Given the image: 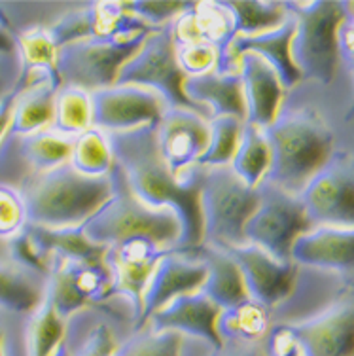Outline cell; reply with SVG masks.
I'll list each match as a JSON object with an SVG mask.
<instances>
[{
  "label": "cell",
  "instance_id": "1",
  "mask_svg": "<svg viewBox=\"0 0 354 356\" xmlns=\"http://www.w3.org/2000/svg\"><path fill=\"white\" fill-rule=\"evenodd\" d=\"M156 125L106 133L114 163L136 199L154 209H172L182 222V241L178 250L191 252L203 245V226L199 211L201 167H193L182 178L172 177L157 148Z\"/></svg>",
  "mask_w": 354,
  "mask_h": 356
},
{
  "label": "cell",
  "instance_id": "2",
  "mask_svg": "<svg viewBox=\"0 0 354 356\" xmlns=\"http://www.w3.org/2000/svg\"><path fill=\"white\" fill-rule=\"evenodd\" d=\"M266 133L271 148L267 184L300 195L334 154V131L313 108L280 110Z\"/></svg>",
  "mask_w": 354,
  "mask_h": 356
},
{
  "label": "cell",
  "instance_id": "3",
  "mask_svg": "<svg viewBox=\"0 0 354 356\" xmlns=\"http://www.w3.org/2000/svg\"><path fill=\"white\" fill-rule=\"evenodd\" d=\"M118 190L108 177H86L70 163L38 172L21 192L27 224L44 227L83 226Z\"/></svg>",
  "mask_w": 354,
  "mask_h": 356
},
{
  "label": "cell",
  "instance_id": "4",
  "mask_svg": "<svg viewBox=\"0 0 354 356\" xmlns=\"http://www.w3.org/2000/svg\"><path fill=\"white\" fill-rule=\"evenodd\" d=\"M83 232L102 247L143 241L170 252L180 247L182 222L172 209L144 205L127 188L118 186L116 193L83 224Z\"/></svg>",
  "mask_w": 354,
  "mask_h": 356
},
{
  "label": "cell",
  "instance_id": "5",
  "mask_svg": "<svg viewBox=\"0 0 354 356\" xmlns=\"http://www.w3.org/2000/svg\"><path fill=\"white\" fill-rule=\"evenodd\" d=\"M258 207V188L246 186L232 165L201 167L199 211L203 245L214 248L246 245L245 226Z\"/></svg>",
  "mask_w": 354,
  "mask_h": 356
},
{
  "label": "cell",
  "instance_id": "6",
  "mask_svg": "<svg viewBox=\"0 0 354 356\" xmlns=\"http://www.w3.org/2000/svg\"><path fill=\"white\" fill-rule=\"evenodd\" d=\"M296 19L292 38L293 65L301 78L328 83L334 82L339 67V27L347 19V4L334 0L284 2Z\"/></svg>",
  "mask_w": 354,
  "mask_h": 356
},
{
  "label": "cell",
  "instance_id": "7",
  "mask_svg": "<svg viewBox=\"0 0 354 356\" xmlns=\"http://www.w3.org/2000/svg\"><path fill=\"white\" fill-rule=\"evenodd\" d=\"M148 33L129 38H83L57 51V72L63 88H78L93 93L116 86L118 70L140 49Z\"/></svg>",
  "mask_w": 354,
  "mask_h": 356
},
{
  "label": "cell",
  "instance_id": "8",
  "mask_svg": "<svg viewBox=\"0 0 354 356\" xmlns=\"http://www.w3.org/2000/svg\"><path fill=\"white\" fill-rule=\"evenodd\" d=\"M184 72L177 63V40L172 23L152 31L140 49L118 70L116 86H136L156 91L169 106L195 108L182 91Z\"/></svg>",
  "mask_w": 354,
  "mask_h": 356
},
{
  "label": "cell",
  "instance_id": "9",
  "mask_svg": "<svg viewBox=\"0 0 354 356\" xmlns=\"http://www.w3.org/2000/svg\"><path fill=\"white\" fill-rule=\"evenodd\" d=\"M259 207L245 226L246 245L262 248L277 261H292L290 252L296 239L311 229L305 209L298 195L262 182L258 186Z\"/></svg>",
  "mask_w": 354,
  "mask_h": 356
},
{
  "label": "cell",
  "instance_id": "10",
  "mask_svg": "<svg viewBox=\"0 0 354 356\" xmlns=\"http://www.w3.org/2000/svg\"><path fill=\"white\" fill-rule=\"evenodd\" d=\"M298 197L313 227H354V154L334 152Z\"/></svg>",
  "mask_w": 354,
  "mask_h": 356
},
{
  "label": "cell",
  "instance_id": "11",
  "mask_svg": "<svg viewBox=\"0 0 354 356\" xmlns=\"http://www.w3.org/2000/svg\"><path fill=\"white\" fill-rule=\"evenodd\" d=\"M93 108V127L102 133L131 131L159 122L169 108L156 91L136 86H112L89 93Z\"/></svg>",
  "mask_w": 354,
  "mask_h": 356
},
{
  "label": "cell",
  "instance_id": "12",
  "mask_svg": "<svg viewBox=\"0 0 354 356\" xmlns=\"http://www.w3.org/2000/svg\"><path fill=\"white\" fill-rule=\"evenodd\" d=\"M156 138L172 177L182 178L198 167L199 159L209 148L211 125L198 110L169 106L157 122Z\"/></svg>",
  "mask_w": 354,
  "mask_h": 356
},
{
  "label": "cell",
  "instance_id": "13",
  "mask_svg": "<svg viewBox=\"0 0 354 356\" xmlns=\"http://www.w3.org/2000/svg\"><path fill=\"white\" fill-rule=\"evenodd\" d=\"M110 275L104 266L54 256L46 294L61 318H70L89 303L108 300Z\"/></svg>",
  "mask_w": 354,
  "mask_h": 356
},
{
  "label": "cell",
  "instance_id": "14",
  "mask_svg": "<svg viewBox=\"0 0 354 356\" xmlns=\"http://www.w3.org/2000/svg\"><path fill=\"white\" fill-rule=\"evenodd\" d=\"M288 326L303 356H354V290L313 318Z\"/></svg>",
  "mask_w": 354,
  "mask_h": 356
},
{
  "label": "cell",
  "instance_id": "15",
  "mask_svg": "<svg viewBox=\"0 0 354 356\" xmlns=\"http://www.w3.org/2000/svg\"><path fill=\"white\" fill-rule=\"evenodd\" d=\"M165 254V250L143 241L112 245L104 254V267L108 269L112 282L108 298L120 296L127 300L131 303V318L135 324L143 313L144 290Z\"/></svg>",
  "mask_w": 354,
  "mask_h": 356
},
{
  "label": "cell",
  "instance_id": "16",
  "mask_svg": "<svg viewBox=\"0 0 354 356\" xmlns=\"http://www.w3.org/2000/svg\"><path fill=\"white\" fill-rule=\"evenodd\" d=\"M222 250L230 254L241 269L246 292L252 302L271 309L292 294L293 282L298 277V266L293 261H277L254 245Z\"/></svg>",
  "mask_w": 354,
  "mask_h": 356
},
{
  "label": "cell",
  "instance_id": "17",
  "mask_svg": "<svg viewBox=\"0 0 354 356\" xmlns=\"http://www.w3.org/2000/svg\"><path fill=\"white\" fill-rule=\"evenodd\" d=\"M296 35V19L288 17L282 27L262 33L256 36H233L227 48L222 51L218 61V72H239V59L245 54H258L271 65L275 72L279 74L284 89H292L298 82H301L300 70L293 65L292 38Z\"/></svg>",
  "mask_w": 354,
  "mask_h": 356
},
{
  "label": "cell",
  "instance_id": "18",
  "mask_svg": "<svg viewBox=\"0 0 354 356\" xmlns=\"http://www.w3.org/2000/svg\"><path fill=\"white\" fill-rule=\"evenodd\" d=\"M207 266L199 258L191 260L175 252L165 254L144 290L143 313L135 324V332L143 330L146 322L175 298L199 292L207 281Z\"/></svg>",
  "mask_w": 354,
  "mask_h": 356
},
{
  "label": "cell",
  "instance_id": "19",
  "mask_svg": "<svg viewBox=\"0 0 354 356\" xmlns=\"http://www.w3.org/2000/svg\"><path fill=\"white\" fill-rule=\"evenodd\" d=\"M220 311L222 309L216 307L201 292L178 296L163 309H159L156 315L146 322L144 328L156 330V332L170 330V332L182 334L184 337L209 343L212 347H220L222 339L216 332Z\"/></svg>",
  "mask_w": 354,
  "mask_h": 356
},
{
  "label": "cell",
  "instance_id": "20",
  "mask_svg": "<svg viewBox=\"0 0 354 356\" xmlns=\"http://www.w3.org/2000/svg\"><path fill=\"white\" fill-rule=\"evenodd\" d=\"M246 103V124L267 129L280 114L284 86L271 65L258 54H245L239 59Z\"/></svg>",
  "mask_w": 354,
  "mask_h": 356
},
{
  "label": "cell",
  "instance_id": "21",
  "mask_svg": "<svg viewBox=\"0 0 354 356\" xmlns=\"http://www.w3.org/2000/svg\"><path fill=\"white\" fill-rule=\"evenodd\" d=\"M290 258L296 266L339 273L354 271V227H311L296 239Z\"/></svg>",
  "mask_w": 354,
  "mask_h": 356
},
{
  "label": "cell",
  "instance_id": "22",
  "mask_svg": "<svg viewBox=\"0 0 354 356\" xmlns=\"http://www.w3.org/2000/svg\"><path fill=\"white\" fill-rule=\"evenodd\" d=\"M182 91L193 104H209L212 118L233 116L246 124L245 89L239 72L212 70L209 74L188 76Z\"/></svg>",
  "mask_w": 354,
  "mask_h": 356
},
{
  "label": "cell",
  "instance_id": "23",
  "mask_svg": "<svg viewBox=\"0 0 354 356\" xmlns=\"http://www.w3.org/2000/svg\"><path fill=\"white\" fill-rule=\"evenodd\" d=\"M177 44L203 42L220 49V55L235 36L233 15L224 2H193V6L172 23Z\"/></svg>",
  "mask_w": 354,
  "mask_h": 356
},
{
  "label": "cell",
  "instance_id": "24",
  "mask_svg": "<svg viewBox=\"0 0 354 356\" xmlns=\"http://www.w3.org/2000/svg\"><path fill=\"white\" fill-rule=\"evenodd\" d=\"M198 254L199 260L203 261L209 271L203 288L199 290L201 294L207 296L220 309L237 307L250 300L243 281V273L230 254L222 248L207 245H203Z\"/></svg>",
  "mask_w": 354,
  "mask_h": 356
},
{
  "label": "cell",
  "instance_id": "25",
  "mask_svg": "<svg viewBox=\"0 0 354 356\" xmlns=\"http://www.w3.org/2000/svg\"><path fill=\"white\" fill-rule=\"evenodd\" d=\"M17 88V101L14 110V124L10 133L17 137L33 135L48 129L55 120V99L63 88L54 80H42L25 88Z\"/></svg>",
  "mask_w": 354,
  "mask_h": 356
},
{
  "label": "cell",
  "instance_id": "26",
  "mask_svg": "<svg viewBox=\"0 0 354 356\" xmlns=\"http://www.w3.org/2000/svg\"><path fill=\"white\" fill-rule=\"evenodd\" d=\"M48 290V277L31 271L15 261H0V309L31 315Z\"/></svg>",
  "mask_w": 354,
  "mask_h": 356
},
{
  "label": "cell",
  "instance_id": "27",
  "mask_svg": "<svg viewBox=\"0 0 354 356\" xmlns=\"http://www.w3.org/2000/svg\"><path fill=\"white\" fill-rule=\"evenodd\" d=\"M29 233L33 235L34 243L48 254V256H61L68 260L86 261L93 266H104V254L108 247L95 245L88 239L83 226L78 227H44L27 224Z\"/></svg>",
  "mask_w": 354,
  "mask_h": 356
},
{
  "label": "cell",
  "instance_id": "28",
  "mask_svg": "<svg viewBox=\"0 0 354 356\" xmlns=\"http://www.w3.org/2000/svg\"><path fill=\"white\" fill-rule=\"evenodd\" d=\"M271 330L269 322V309L259 303L248 300L237 307L222 309L216 332L224 341H264Z\"/></svg>",
  "mask_w": 354,
  "mask_h": 356
},
{
  "label": "cell",
  "instance_id": "29",
  "mask_svg": "<svg viewBox=\"0 0 354 356\" xmlns=\"http://www.w3.org/2000/svg\"><path fill=\"white\" fill-rule=\"evenodd\" d=\"M67 337L65 318L55 311L54 303L48 298L29 315L27 332H25V356H54Z\"/></svg>",
  "mask_w": 354,
  "mask_h": 356
},
{
  "label": "cell",
  "instance_id": "30",
  "mask_svg": "<svg viewBox=\"0 0 354 356\" xmlns=\"http://www.w3.org/2000/svg\"><path fill=\"white\" fill-rule=\"evenodd\" d=\"M271 167V148L266 133L256 125L245 124L237 154L232 161V169L243 182L250 188H258Z\"/></svg>",
  "mask_w": 354,
  "mask_h": 356
},
{
  "label": "cell",
  "instance_id": "31",
  "mask_svg": "<svg viewBox=\"0 0 354 356\" xmlns=\"http://www.w3.org/2000/svg\"><path fill=\"white\" fill-rule=\"evenodd\" d=\"M15 42H17V59H19V78L40 74L61 82V76L57 72V51L59 49L51 40L48 29H27L25 33H21L15 38Z\"/></svg>",
  "mask_w": 354,
  "mask_h": 356
},
{
  "label": "cell",
  "instance_id": "32",
  "mask_svg": "<svg viewBox=\"0 0 354 356\" xmlns=\"http://www.w3.org/2000/svg\"><path fill=\"white\" fill-rule=\"evenodd\" d=\"M74 138L54 129H44L19 137V152L38 172L51 171L59 165L70 163Z\"/></svg>",
  "mask_w": 354,
  "mask_h": 356
},
{
  "label": "cell",
  "instance_id": "33",
  "mask_svg": "<svg viewBox=\"0 0 354 356\" xmlns=\"http://www.w3.org/2000/svg\"><path fill=\"white\" fill-rule=\"evenodd\" d=\"M233 15L235 36H256L282 27L288 21L284 2L254 0V2H224Z\"/></svg>",
  "mask_w": 354,
  "mask_h": 356
},
{
  "label": "cell",
  "instance_id": "34",
  "mask_svg": "<svg viewBox=\"0 0 354 356\" xmlns=\"http://www.w3.org/2000/svg\"><path fill=\"white\" fill-rule=\"evenodd\" d=\"M91 38H129L156 31L131 12L129 2H91Z\"/></svg>",
  "mask_w": 354,
  "mask_h": 356
},
{
  "label": "cell",
  "instance_id": "35",
  "mask_svg": "<svg viewBox=\"0 0 354 356\" xmlns=\"http://www.w3.org/2000/svg\"><path fill=\"white\" fill-rule=\"evenodd\" d=\"M70 165L86 177H108L114 169V156L106 133L91 127L74 138Z\"/></svg>",
  "mask_w": 354,
  "mask_h": 356
},
{
  "label": "cell",
  "instance_id": "36",
  "mask_svg": "<svg viewBox=\"0 0 354 356\" xmlns=\"http://www.w3.org/2000/svg\"><path fill=\"white\" fill-rule=\"evenodd\" d=\"M54 131L78 137L93 127L91 95L78 88H61L55 99Z\"/></svg>",
  "mask_w": 354,
  "mask_h": 356
},
{
  "label": "cell",
  "instance_id": "37",
  "mask_svg": "<svg viewBox=\"0 0 354 356\" xmlns=\"http://www.w3.org/2000/svg\"><path fill=\"white\" fill-rule=\"evenodd\" d=\"M209 125H211V143L203 158L199 159L198 167L232 165L245 129V122L233 116H220L212 118Z\"/></svg>",
  "mask_w": 354,
  "mask_h": 356
},
{
  "label": "cell",
  "instance_id": "38",
  "mask_svg": "<svg viewBox=\"0 0 354 356\" xmlns=\"http://www.w3.org/2000/svg\"><path fill=\"white\" fill-rule=\"evenodd\" d=\"M186 337L170 330L143 328L123 339L118 356H182Z\"/></svg>",
  "mask_w": 354,
  "mask_h": 356
},
{
  "label": "cell",
  "instance_id": "39",
  "mask_svg": "<svg viewBox=\"0 0 354 356\" xmlns=\"http://www.w3.org/2000/svg\"><path fill=\"white\" fill-rule=\"evenodd\" d=\"M68 350L72 356H118L122 341L118 339L112 326L106 322H97L86 330V334L78 339L65 337Z\"/></svg>",
  "mask_w": 354,
  "mask_h": 356
},
{
  "label": "cell",
  "instance_id": "40",
  "mask_svg": "<svg viewBox=\"0 0 354 356\" xmlns=\"http://www.w3.org/2000/svg\"><path fill=\"white\" fill-rule=\"evenodd\" d=\"M8 250H10V260L19 264V266L27 267L31 271H36V273L48 277L49 269H51V256L44 252L36 243H34L33 235L29 233L27 224L25 227L17 232L15 235H12L8 239Z\"/></svg>",
  "mask_w": 354,
  "mask_h": 356
},
{
  "label": "cell",
  "instance_id": "41",
  "mask_svg": "<svg viewBox=\"0 0 354 356\" xmlns=\"http://www.w3.org/2000/svg\"><path fill=\"white\" fill-rule=\"evenodd\" d=\"M220 49L203 42L177 44V63L184 76L209 74L218 69Z\"/></svg>",
  "mask_w": 354,
  "mask_h": 356
},
{
  "label": "cell",
  "instance_id": "42",
  "mask_svg": "<svg viewBox=\"0 0 354 356\" xmlns=\"http://www.w3.org/2000/svg\"><path fill=\"white\" fill-rule=\"evenodd\" d=\"M51 40L57 49L72 44V42L91 38V14H89V4L78 10H72L65 14L59 21H55L51 27H48Z\"/></svg>",
  "mask_w": 354,
  "mask_h": 356
},
{
  "label": "cell",
  "instance_id": "43",
  "mask_svg": "<svg viewBox=\"0 0 354 356\" xmlns=\"http://www.w3.org/2000/svg\"><path fill=\"white\" fill-rule=\"evenodd\" d=\"M191 6L193 2H129L131 12L148 27L154 29L175 23Z\"/></svg>",
  "mask_w": 354,
  "mask_h": 356
},
{
  "label": "cell",
  "instance_id": "44",
  "mask_svg": "<svg viewBox=\"0 0 354 356\" xmlns=\"http://www.w3.org/2000/svg\"><path fill=\"white\" fill-rule=\"evenodd\" d=\"M27 224L25 203L14 188L0 184V237L10 239Z\"/></svg>",
  "mask_w": 354,
  "mask_h": 356
},
{
  "label": "cell",
  "instance_id": "45",
  "mask_svg": "<svg viewBox=\"0 0 354 356\" xmlns=\"http://www.w3.org/2000/svg\"><path fill=\"white\" fill-rule=\"evenodd\" d=\"M269 356H303L301 347L288 324L271 326L266 337Z\"/></svg>",
  "mask_w": 354,
  "mask_h": 356
},
{
  "label": "cell",
  "instance_id": "46",
  "mask_svg": "<svg viewBox=\"0 0 354 356\" xmlns=\"http://www.w3.org/2000/svg\"><path fill=\"white\" fill-rule=\"evenodd\" d=\"M337 40H339V59L347 63L348 70L353 74L354 80V17L347 15V19L341 23L339 35H337ZM345 120L347 122H353L354 120V97L351 108L345 114Z\"/></svg>",
  "mask_w": 354,
  "mask_h": 356
},
{
  "label": "cell",
  "instance_id": "47",
  "mask_svg": "<svg viewBox=\"0 0 354 356\" xmlns=\"http://www.w3.org/2000/svg\"><path fill=\"white\" fill-rule=\"evenodd\" d=\"M201 356H269L264 341H224L220 347H209Z\"/></svg>",
  "mask_w": 354,
  "mask_h": 356
},
{
  "label": "cell",
  "instance_id": "48",
  "mask_svg": "<svg viewBox=\"0 0 354 356\" xmlns=\"http://www.w3.org/2000/svg\"><path fill=\"white\" fill-rule=\"evenodd\" d=\"M19 78V59L14 55H0V99L15 88Z\"/></svg>",
  "mask_w": 354,
  "mask_h": 356
},
{
  "label": "cell",
  "instance_id": "49",
  "mask_svg": "<svg viewBox=\"0 0 354 356\" xmlns=\"http://www.w3.org/2000/svg\"><path fill=\"white\" fill-rule=\"evenodd\" d=\"M15 101H17V88H14L8 95L0 99V143L10 133L12 124H14Z\"/></svg>",
  "mask_w": 354,
  "mask_h": 356
},
{
  "label": "cell",
  "instance_id": "50",
  "mask_svg": "<svg viewBox=\"0 0 354 356\" xmlns=\"http://www.w3.org/2000/svg\"><path fill=\"white\" fill-rule=\"evenodd\" d=\"M17 54V42L14 33L10 31V25L4 15L0 14V55H15Z\"/></svg>",
  "mask_w": 354,
  "mask_h": 356
},
{
  "label": "cell",
  "instance_id": "51",
  "mask_svg": "<svg viewBox=\"0 0 354 356\" xmlns=\"http://www.w3.org/2000/svg\"><path fill=\"white\" fill-rule=\"evenodd\" d=\"M0 356H8L6 353V332L0 328Z\"/></svg>",
  "mask_w": 354,
  "mask_h": 356
},
{
  "label": "cell",
  "instance_id": "52",
  "mask_svg": "<svg viewBox=\"0 0 354 356\" xmlns=\"http://www.w3.org/2000/svg\"><path fill=\"white\" fill-rule=\"evenodd\" d=\"M54 356H72L70 355V350H68V345H67V341L63 343L61 347H59V349L55 350V355Z\"/></svg>",
  "mask_w": 354,
  "mask_h": 356
}]
</instances>
